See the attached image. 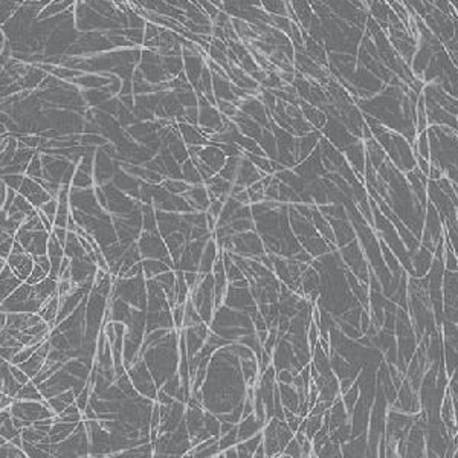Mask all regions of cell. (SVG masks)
<instances>
[{
    "label": "cell",
    "mask_w": 458,
    "mask_h": 458,
    "mask_svg": "<svg viewBox=\"0 0 458 458\" xmlns=\"http://www.w3.org/2000/svg\"><path fill=\"white\" fill-rule=\"evenodd\" d=\"M161 185H162L164 188H167L171 194H183L185 191H188V188L191 186V185H189L188 182H185V180H180V179H171V177L164 179Z\"/></svg>",
    "instance_id": "obj_22"
},
{
    "label": "cell",
    "mask_w": 458,
    "mask_h": 458,
    "mask_svg": "<svg viewBox=\"0 0 458 458\" xmlns=\"http://www.w3.org/2000/svg\"><path fill=\"white\" fill-rule=\"evenodd\" d=\"M22 283L23 281L12 272L9 264L6 263V266L2 267V281H0V286H2V301L6 299Z\"/></svg>",
    "instance_id": "obj_7"
},
{
    "label": "cell",
    "mask_w": 458,
    "mask_h": 458,
    "mask_svg": "<svg viewBox=\"0 0 458 458\" xmlns=\"http://www.w3.org/2000/svg\"><path fill=\"white\" fill-rule=\"evenodd\" d=\"M15 399L17 400H35V402H42V400H45V396L42 394L38 385H35L32 380H29L28 384H25L22 387V390L18 391Z\"/></svg>",
    "instance_id": "obj_14"
},
{
    "label": "cell",
    "mask_w": 458,
    "mask_h": 458,
    "mask_svg": "<svg viewBox=\"0 0 458 458\" xmlns=\"http://www.w3.org/2000/svg\"><path fill=\"white\" fill-rule=\"evenodd\" d=\"M217 241L216 238H209L205 249H203V254H202V258H200V264H199V274L202 275H206V274H211L213 267H214V263L217 261Z\"/></svg>",
    "instance_id": "obj_5"
},
{
    "label": "cell",
    "mask_w": 458,
    "mask_h": 458,
    "mask_svg": "<svg viewBox=\"0 0 458 458\" xmlns=\"http://www.w3.org/2000/svg\"><path fill=\"white\" fill-rule=\"evenodd\" d=\"M40 211H43L46 214V217L54 223L55 217H57V211H58V199H51L49 202H46L40 208Z\"/></svg>",
    "instance_id": "obj_27"
},
{
    "label": "cell",
    "mask_w": 458,
    "mask_h": 458,
    "mask_svg": "<svg viewBox=\"0 0 458 458\" xmlns=\"http://www.w3.org/2000/svg\"><path fill=\"white\" fill-rule=\"evenodd\" d=\"M220 443V449L225 451L231 446H235L238 443V426H234L231 431H228L226 434L222 435V438H219Z\"/></svg>",
    "instance_id": "obj_23"
},
{
    "label": "cell",
    "mask_w": 458,
    "mask_h": 458,
    "mask_svg": "<svg viewBox=\"0 0 458 458\" xmlns=\"http://www.w3.org/2000/svg\"><path fill=\"white\" fill-rule=\"evenodd\" d=\"M183 197L191 205V208L197 209V211H208L209 203H211V199H209V194H208V188L203 183L191 185L188 191L183 193Z\"/></svg>",
    "instance_id": "obj_2"
},
{
    "label": "cell",
    "mask_w": 458,
    "mask_h": 458,
    "mask_svg": "<svg viewBox=\"0 0 458 458\" xmlns=\"http://www.w3.org/2000/svg\"><path fill=\"white\" fill-rule=\"evenodd\" d=\"M6 263L12 269V272L20 278L22 281H26L34 269V257H31L29 252H11L6 258Z\"/></svg>",
    "instance_id": "obj_1"
},
{
    "label": "cell",
    "mask_w": 458,
    "mask_h": 458,
    "mask_svg": "<svg viewBox=\"0 0 458 458\" xmlns=\"http://www.w3.org/2000/svg\"><path fill=\"white\" fill-rule=\"evenodd\" d=\"M34 263H35V261H34ZM48 277H49V272H46L42 266H38V264L35 263V264H34V269H32L29 278L26 280V283H29V284H37V283L43 281V280L48 278Z\"/></svg>",
    "instance_id": "obj_28"
},
{
    "label": "cell",
    "mask_w": 458,
    "mask_h": 458,
    "mask_svg": "<svg viewBox=\"0 0 458 458\" xmlns=\"http://www.w3.org/2000/svg\"><path fill=\"white\" fill-rule=\"evenodd\" d=\"M45 174V165L42 161V155L40 153H35L34 158L31 159L28 168H26V176L32 177V179H42Z\"/></svg>",
    "instance_id": "obj_20"
},
{
    "label": "cell",
    "mask_w": 458,
    "mask_h": 458,
    "mask_svg": "<svg viewBox=\"0 0 458 458\" xmlns=\"http://www.w3.org/2000/svg\"><path fill=\"white\" fill-rule=\"evenodd\" d=\"M220 426L222 422L217 415H213L209 412H205V429L211 434L213 437H220Z\"/></svg>",
    "instance_id": "obj_24"
},
{
    "label": "cell",
    "mask_w": 458,
    "mask_h": 458,
    "mask_svg": "<svg viewBox=\"0 0 458 458\" xmlns=\"http://www.w3.org/2000/svg\"><path fill=\"white\" fill-rule=\"evenodd\" d=\"M234 428V423H231V422H222V426H220V434L223 435V434H226L228 431H231Z\"/></svg>",
    "instance_id": "obj_39"
},
{
    "label": "cell",
    "mask_w": 458,
    "mask_h": 458,
    "mask_svg": "<svg viewBox=\"0 0 458 458\" xmlns=\"http://www.w3.org/2000/svg\"><path fill=\"white\" fill-rule=\"evenodd\" d=\"M185 342H186L188 357L196 356L202 350V347L205 345V339L194 330V327H186L185 329Z\"/></svg>",
    "instance_id": "obj_11"
},
{
    "label": "cell",
    "mask_w": 458,
    "mask_h": 458,
    "mask_svg": "<svg viewBox=\"0 0 458 458\" xmlns=\"http://www.w3.org/2000/svg\"><path fill=\"white\" fill-rule=\"evenodd\" d=\"M219 452H222V449H220V443H219V440H217V442L213 443L211 446H208V448H205L203 451H200L199 454H196V457H219V455H220Z\"/></svg>",
    "instance_id": "obj_37"
},
{
    "label": "cell",
    "mask_w": 458,
    "mask_h": 458,
    "mask_svg": "<svg viewBox=\"0 0 458 458\" xmlns=\"http://www.w3.org/2000/svg\"><path fill=\"white\" fill-rule=\"evenodd\" d=\"M142 267H144V274H145L147 280H150V278H155L156 275H159L162 272L170 271L171 266H168L165 261L158 260V258H145L142 261Z\"/></svg>",
    "instance_id": "obj_12"
},
{
    "label": "cell",
    "mask_w": 458,
    "mask_h": 458,
    "mask_svg": "<svg viewBox=\"0 0 458 458\" xmlns=\"http://www.w3.org/2000/svg\"><path fill=\"white\" fill-rule=\"evenodd\" d=\"M14 241H15V235L2 232V246H0V251H2V258L6 260L9 257V254L12 251V246H14Z\"/></svg>",
    "instance_id": "obj_29"
},
{
    "label": "cell",
    "mask_w": 458,
    "mask_h": 458,
    "mask_svg": "<svg viewBox=\"0 0 458 458\" xmlns=\"http://www.w3.org/2000/svg\"><path fill=\"white\" fill-rule=\"evenodd\" d=\"M283 457H302V449H301V445L296 438H292L290 443L286 446Z\"/></svg>",
    "instance_id": "obj_35"
},
{
    "label": "cell",
    "mask_w": 458,
    "mask_h": 458,
    "mask_svg": "<svg viewBox=\"0 0 458 458\" xmlns=\"http://www.w3.org/2000/svg\"><path fill=\"white\" fill-rule=\"evenodd\" d=\"M78 423H67V422H55L52 429L48 435V443H61L75 431Z\"/></svg>",
    "instance_id": "obj_9"
},
{
    "label": "cell",
    "mask_w": 458,
    "mask_h": 458,
    "mask_svg": "<svg viewBox=\"0 0 458 458\" xmlns=\"http://www.w3.org/2000/svg\"><path fill=\"white\" fill-rule=\"evenodd\" d=\"M263 426L264 423L255 414H251V415L241 418V422L238 423V443L258 434L263 429Z\"/></svg>",
    "instance_id": "obj_4"
},
{
    "label": "cell",
    "mask_w": 458,
    "mask_h": 458,
    "mask_svg": "<svg viewBox=\"0 0 458 458\" xmlns=\"http://www.w3.org/2000/svg\"><path fill=\"white\" fill-rule=\"evenodd\" d=\"M142 228L145 229L147 232H158V226H156V214H155V209L151 208V205H147L144 203L142 208Z\"/></svg>",
    "instance_id": "obj_19"
},
{
    "label": "cell",
    "mask_w": 458,
    "mask_h": 458,
    "mask_svg": "<svg viewBox=\"0 0 458 458\" xmlns=\"http://www.w3.org/2000/svg\"><path fill=\"white\" fill-rule=\"evenodd\" d=\"M240 161L241 156H235V158H228L226 164L223 165V168L219 171V174L222 177H225L229 182H235L237 179V173H238V167H240Z\"/></svg>",
    "instance_id": "obj_16"
},
{
    "label": "cell",
    "mask_w": 458,
    "mask_h": 458,
    "mask_svg": "<svg viewBox=\"0 0 458 458\" xmlns=\"http://www.w3.org/2000/svg\"><path fill=\"white\" fill-rule=\"evenodd\" d=\"M254 457H266V449H264V445H263V442H261V443H260V446L257 448V451H255Z\"/></svg>",
    "instance_id": "obj_40"
},
{
    "label": "cell",
    "mask_w": 458,
    "mask_h": 458,
    "mask_svg": "<svg viewBox=\"0 0 458 458\" xmlns=\"http://www.w3.org/2000/svg\"><path fill=\"white\" fill-rule=\"evenodd\" d=\"M194 156H199L206 165L211 167L216 171V173H219V171L223 168V165L226 164V159H228V156L223 153V150L220 147H217L216 144L214 145H205V147H202L200 151L197 153V155H194Z\"/></svg>",
    "instance_id": "obj_3"
},
{
    "label": "cell",
    "mask_w": 458,
    "mask_h": 458,
    "mask_svg": "<svg viewBox=\"0 0 458 458\" xmlns=\"http://www.w3.org/2000/svg\"><path fill=\"white\" fill-rule=\"evenodd\" d=\"M60 304H61V298L58 296V293H55L51 299L45 302L42 310L38 312V315L49 324L51 329L57 326V316H58V312H60Z\"/></svg>",
    "instance_id": "obj_8"
},
{
    "label": "cell",
    "mask_w": 458,
    "mask_h": 458,
    "mask_svg": "<svg viewBox=\"0 0 458 458\" xmlns=\"http://www.w3.org/2000/svg\"><path fill=\"white\" fill-rule=\"evenodd\" d=\"M223 205H225V202H222L220 199L211 200V203H209V208H208V213L213 214V216L219 220V217H220V214H222V209H223Z\"/></svg>",
    "instance_id": "obj_38"
},
{
    "label": "cell",
    "mask_w": 458,
    "mask_h": 458,
    "mask_svg": "<svg viewBox=\"0 0 458 458\" xmlns=\"http://www.w3.org/2000/svg\"><path fill=\"white\" fill-rule=\"evenodd\" d=\"M51 232L49 231H35L32 241L28 247V252L32 257L37 255H46L48 254V243H49Z\"/></svg>",
    "instance_id": "obj_10"
},
{
    "label": "cell",
    "mask_w": 458,
    "mask_h": 458,
    "mask_svg": "<svg viewBox=\"0 0 458 458\" xmlns=\"http://www.w3.org/2000/svg\"><path fill=\"white\" fill-rule=\"evenodd\" d=\"M46 400H48L49 408H51L57 415H58V414H61L69 405L75 403L76 394H75V391L70 388V390H66V391L60 393V394H57V396H54V397H51V399H46Z\"/></svg>",
    "instance_id": "obj_6"
},
{
    "label": "cell",
    "mask_w": 458,
    "mask_h": 458,
    "mask_svg": "<svg viewBox=\"0 0 458 458\" xmlns=\"http://www.w3.org/2000/svg\"><path fill=\"white\" fill-rule=\"evenodd\" d=\"M229 225L232 226L235 232H247L254 228V223L251 219H237V220H232Z\"/></svg>",
    "instance_id": "obj_33"
},
{
    "label": "cell",
    "mask_w": 458,
    "mask_h": 458,
    "mask_svg": "<svg viewBox=\"0 0 458 458\" xmlns=\"http://www.w3.org/2000/svg\"><path fill=\"white\" fill-rule=\"evenodd\" d=\"M22 2H25V0H22Z\"/></svg>",
    "instance_id": "obj_41"
},
{
    "label": "cell",
    "mask_w": 458,
    "mask_h": 458,
    "mask_svg": "<svg viewBox=\"0 0 458 458\" xmlns=\"http://www.w3.org/2000/svg\"><path fill=\"white\" fill-rule=\"evenodd\" d=\"M241 371H243L246 384L249 387H254L255 382H257V377H258V371H260L258 360H255V357L243 359L241 360Z\"/></svg>",
    "instance_id": "obj_13"
},
{
    "label": "cell",
    "mask_w": 458,
    "mask_h": 458,
    "mask_svg": "<svg viewBox=\"0 0 458 458\" xmlns=\"http://www.w3.org/2000/svg\"><path fill=\"white\" fill-rule=\"evenodd\" d=\"M9 368H11V373H12V376H14V377H15V379H17L18 382H20L22 385L28 384V382H29V379H31V377H29V376H28V374H26V373H25V371H23V370H22L20 367H18V365H14V364H11V365H9Z\"/></svg>",
    "instance_id": "obj_36"
},
{
    "label": "cell",
    "mask_w": 458,
    "mask_h": 458,
    "mask_svg": "<svg viewBox=\"0 0 458 458\" xmlns=\"http://www.w3.org/2000/svg\"><path fill=\"white\" fill-rule=\"evenodd\" d=\"M322 420H324V414H310V417L305 420V422L301 425L299 429H304L305 435L310 440H313V437L318 434V431L322 428Z\"/></svg>",
    "instance_id": "obj_15"
},
{
    "label": "cell",
    "mask_w": 458,
    "mask_h": 458,
    "mask_svg": "<svg viewBox=\"0 0 458 458\" xmlns=\"http://www.w3.org/2000/svg\"><path fill=\"white\" fill-rule=\"evenodd\" d=\"M2 457H6V458H11V457L18 458V457H26V454H25L23 448L14 445L12 442H6V443L2 445Z\"/></svg>",
    "instance_id": "obj_26"
},
{
    "label": "cell",
    "mask_w": 458,
    "mask_h": 458,
    "mask_svg": "<svg viewBox=\"0 0 458 458\" xmlns=\"http://www.w3.org/2000/svg\"><path fill=\"white\" fill-rule=\"evenodd\" d=\"M2 180L8 185V188H12L15 191L20 189L23 180H25V176L23 173H17V174H3Z\"/></svg>",
    "instance_id": "obj_30"
},
{
    "label": "cell",
    "mask_w": 458,
    "mask_h": 458,
    "mask_svg": "<svg viewBox=\"0 0 458 458\" xmlns=\"http://www.w3.org/2000/svg\"><path fill=\"white\" fill-rule=\"evenodd\" d=\"M17 211H20V213H25L26 216H31V214H34L35 211H37V208L23 196V194H20L18 193L17 196H15V200H14V203H12V206L9 208V211H8V214H12V213H17Z\"/></svg>",
    "instance_id": "obj_18"
},
{
    "label": "cell",
    "mask_w": 458,
    "mask_h": 458,
    "mask_svg": "<svg viewBox=\"0 0 458 458\" xmlns=\"http://www.w3.org/2000/svg\"><path fill=\"white\" fill-rule=\"evenodd\" d=\"M72 185L76 186V188H93L95 179H93L92 174L86 173V171H83L76 167V171H75L73 179H72Z\"/></svg>",
    "instance_id": "obj_21"
},
{
    "label": "cell",
    "mask_w": 458,
    "mask_h": 458,
    "mask_svg": "<svg viewBox=\"0 0 458 458\" xmlns=\"http://www.w3.org/2000/svg\"><path fill=\"white\" fill-rule=\"evenodd\" d=\"M173 321L174 327L177 330H183V319H185V304H177L176 307H173Z\"/></svg>",
    "instance_id": "obj_31"
},
{
    "label": "cell",
    "mask_w": 458,
    "mask_h": 458,
    "mask_svg": "<svg viewBox=\"0 0 458 458\" xmlns=\"http://www.w3.org/2000/svg\"><path fill=\"white\" fill-rule=\"evenodd\" d=\"M159 35H161V28H158L156 23L147 22V25L144 28V43L155 40V38H158Z\"/></svg>",
    "instance_id": "obj_32"
},
{
    "label": "cell",
    "mask_w": 458,
    "mask_h": 458,
    "mask_svg": "<svg viewBox=\"0 0 458 458\" xmlns=\"http://www.w3.org/2000/svg\"><path fill=\"white\" fill-rule=\"evenodd\" d=\"M182 174H183V180L188 182L189 185H199V183L203 182V179H202V176L199 173V170L196 168L194 162L191 161V159L189 161L186 159L183 162V165H182Z\"/></svg>",
    "instance_id": "obj_17"
},
{
    "label": "cell",
    "mask_w": 458,
    "mask_h": 458,
    "mask_svg": "<svg viewBox=\"0 0 458 458\" xmlns=\"http://www.w3.org/2000/svg\"><path fill=\"white\" fill-rule=\"evenodd\" d=\"M217 109L220 110L222 114L228 118H234L238 113V106L232 101H225V100H217Z\"/></svg>",
    "instance_id": "obj_25"
},
{
    "label": "cell",
    "mask_w": 458,
    "mask_h": 458,
    "mask_svg": "<svg viewBox=\"0 0 458 458\" xmlns=\"http://www.w3.org/2000/svg\"><path fill=\"white\" fill-rule=\"evenodd\" d=\"M344 405H345L347 411H351L353 406H354V402L357 400V396H359V391H357V385H354L351 390H347L344 393Z\"/></svg>",
    "instance_id": "obj_34"
}]
</instances>
